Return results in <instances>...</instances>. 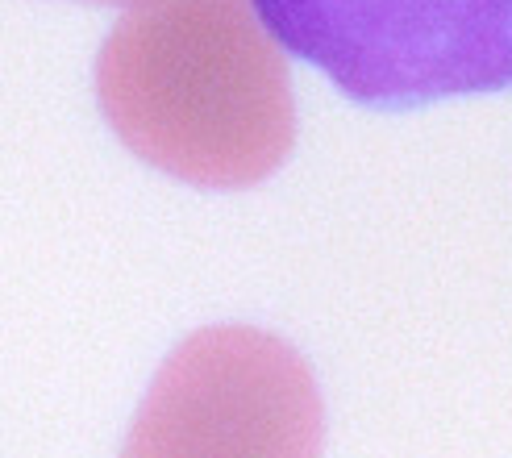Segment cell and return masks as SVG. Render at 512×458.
<instances>
[{
    "mask_svg": "<svg viewBox=\"0 0 512 458\" xmlns=\"http://www.w3.org/2000/svg\"><path fill=\"white\" fill-rule=\"evenodd\" d=\"M113 134L192 188L263 184L296 146L288 59L250 0H146L96 59Z\"/></svg>",
    "mask_w": 512,
    "mask_h": 458,
    "instance_id": "1",
    "label": "cell"
},
{
    "mask_svg": "<svg viewBox=\"0 0 512 458\" xmlns=\"http://www.w3.org/2000/svg\"><path fill=\"white\" fill-rule=\"evenodd\" d=\"M271 38L367 109L512 92V0H250Z\"/></svg>",
    "mask_w": 512,
    "mask_h": 458,
    "instance_id": "2",
    "label": "cell"
},
{
    "mask_svg": "<svg viewBox=\"0 0 512 458\" xmlns=\"http://www.w3.org/2000/svg\"><path fill=\"white\" fill-rule=\"evenodd\" d=\"M321 442L309 363L263 329L217 325L171 350L121 458H321Z\"/></svg>",
    "mask_w": 512,
    "mask_h": 458,
    "instance_id": "3",
    "label": "cell"
},
{
    "mask_svg": "<svg viewBox=\"0 0 512 458\" xmlns=\"http://www.w3.org/2000/svg\"><path fill=\"white\" fill-rule=\"evenodd\" d=\"M100 5H146V0H100Z\"/></svg>",
    "mask_w": 512,
    "mask_h": 458,
    "instance_id": "4",
    "label": "cell"
}]
</instances>
